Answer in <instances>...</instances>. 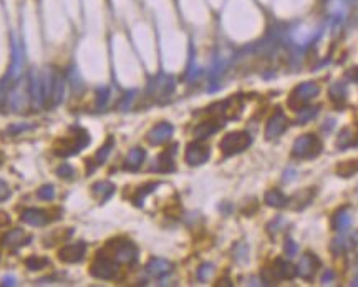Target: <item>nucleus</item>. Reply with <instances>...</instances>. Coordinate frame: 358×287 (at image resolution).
Instances as JSON below:
<instances>
[{
	"label": "nucleus",
	"instance_id": "nucleus-35",
	"mask_svg": "<svg viewBox=\"0 0 358 287\" xmlns=\"http://www.w3.org/2000/svg\"><path fill=\"white\" fill-rule=\"evenodd\" d=\"M32 125H25V123H20V125H12V127H9V131L10 135H18V133H22L25 130H30Z\"/></svg>",
	"mask_w": 358,
	"mask_h": 287
},
{
	"label": "nucleus",
	"instance_id": "nucleus-24",
	"mask_svg": "<svg viewBox=\"0 0 358 287\" xmlns=\"http://www.w3.org/2000/svg\"><path fill=\"white\" fill-rule=\"evenodd\" d=\"M113 146H115V138H113V136H110V138H108V141L104 143V145L101 146V148L96 151L95 158L91 159V163H93V168H96L98 165H101V163H104V161H107V158L110 156L111 150H113Z\"/></svg>",
	"mask_w": 358,
	"mask_h": 287
},
{
	"label": "nucleus",
	"instance_id": "nucleus-8",
	"mask_svg": "<svg viewBox=\"0 0 358 287\" xmlns=\"http://www.w3.org/2000/svg\"><path fill=\"white\" fill-rule=\"evenodd\" d=\"M297 274V268H293V264H290L285 259H276L272 264V268L264 269L262 277L265 282H276L277 279H292Z\"/></svg>",
	"mask_w": 358,
	"mask_h": 287
},
{
	"label": "nucleus",
	"instance_id": "nucleus-29",
	"mask_svg": "<svg viewBox=\"0 0 358 287\" xmlns=\"http://www.w3.org/2000/svg\"><path fill=\"white\" fill-rule=\"evenodd\" d=\"M317 110L319 108H302V110H299L300 111V113H299V116H297V123L299 125H304V123H307V121H310L312 120V118L315 116V115H317Z\"/></svg>",
	"mask_w": 358,
	"mask_h": 287
},
{
	"label": "nucleus",
	"instance_id": "nucleus-21",
	"mask_svg": "<svg viewBox=\"0 0 358 287\" xmlns=\"http://www.w3.org/2000/svg\"><path fill=\"white\" fill-rule=\"evenodd\" d=\"M115 193V184L110 181H98L91 186V194L100 199V202H107Z\"/></svg>",
	"mask_w": 358,
	"mask_h": 287
},
{
	"label": "nucleus",
	"instance_id": "nucleus-38",
	"mask_svg": "<svg viewBox=\"0 0 358 287\" xmlns=\"http://www.w3.org/2000/svg\"><path fill=\"white\" fill-rule=\"evenodd\" d=\"M285 253L289 254V256H293V254L297 253V246H296V244H293L290 239L285 242Z\"/></svg>",
	"mask_w": 358,
	"mask_h": 287
},
{
	"label": "nucleus",
	"instance_id": "nucleus-6",
	"mask_svg": "<svg viewBox=\"0 0 358 287\" xmlns=\"http://www.w3.org/2000/svg\"><path fill=\"white\" fill-rule=\"evenodd\" d=\"M322 151V141L315 135H302L293 143L292 155L296 158H315Z\"/></svg>",
	"mask_w": 358,
	"mask_h": 287
},
{
	"label": "nucleus",
	"instance_id": "nucleus-27",
	"mask_svg": "<svg viewBox=\"0 0 358 287\" xmlns=\"http://www.w3.org/2000/svg\"><path fill=\"white\" fill-rule=\"evenodd\" d=\"M158 186H159V183H151V184H146V186H143V188H139V190L136 191V194L133 196V202H135L136 206H141L146 196L151 194L154 190H156Z\"/></svg>",
	"mask_w": 358,
	"mask_h": 287
},
{
	"label": "nucleus",
	"instance_id": "nucleus-22",
	"mask_svg": "<svg viewBox=\"0 0 358 287\" xmlns=\"http://www.w3.org/2000/svg\"><path fill=\"white\" fill-rule=\"evenodd\" d=\"M29 241H30V237L24 241V231L22 229H12L7 234L2 236L0 244H2L4 248H13V246H25V244H29Z\"/></svg>",
	"mask_w": 358,
	"mask_h": 287
},
{
	"label": "nucleus",
	"instance_id": "nucleus-5",
	"mask_svg": "<svg viewBox=\"0 0 358 287\" xmlns=\"http://www.w3.org/2000/svg\"><path fill=\"white\" fill-rule=\"evenodd\" d=\"M111 259L118 264H135L138 261V248L131 241H111L108 244Z\"/></svg>",
	"mask_w": 358,
	"mask_h": 287
},
{
	"label": "nucleus",
	"instance_id": "nucleus-33",
	"mask_svg": "<svg viewBox=\"0 0 358 287\" xmlns=\"http://www.w3.org/2000/svg\"><path fill=\"white\" fill-rule=\"evenodd\" d=\"M348 218H345V214H342V209L339 213H336L335 216H333V226L336 228V229H343L348 224Z\"/></svg>",
	"mask_w": 358,
	"mask_h": 287
},
{
	"label": "nucleus",
	"instance_id": "nucleus-34",
	"mask_svg": "<svg viewBox=\"0 0 358 287\" xmlns=\"http://www.w3.org/2000/svg\"><path fill=\"white\" fill-rule=\"evenodd\" d=\"M108 100V90L107 88H100L96 93V108H101Z\"/></svg>",
	"mask_w": 358,
	"mask_h": 287
},
{
	"label": "nucleus",
	"instance_id": "nucleus-9",
	"mask_svg": "<svg viewBox=\"0 0 358 287\" xmlns=\"http://www.w3.org/2000/svg\"><path fill=\"white\" fill-rule=\"evenodd\" d=\"M29 93H30V101L33 103L35 108L45 107L44 78H41V73H38L37 70H32L30 75H29Z\"/></svg>",
	"mask_w": 358,
	"mask_h": 287
},
{
	"label": "nucleus",
	"instance_id": "nucleus-36",
	"mask_svg": "<svg viewBox=\"0 0 358 287\" xmlns=\"http://www.w3.org/2000/svg\"><path fill=\"white\" fill-rule=\"evenodd\" d=\"M7 198H10V188L5 181L0 179V201H5Z\"/></svg>",
	"mask_w": 358,
	"mask_h": 287
},
{
	"label": "nucleus",
	"instance_id": "nucleus-19",
	"mask_svg": "<svg viewBox=\"0 0 358 287\" xmlns=\"http://www.w3.org/2000/svg\"><path fill=\"white\" fill-rule=\"evenodd\" d=\"M174 88V81L171 76L161 75L158 76L156 83H151V90L154 96H170Z\"/></svg>",
	"mask_w": 358,
	"mask_h": 287
},
{
	"label": "nucleus",
	"instance_id": "nucleus-2",
	"mask_svg": "<svg viewBox=\"0 0 358 287\" xmlns=\"http://www.w3.org/2000/svg\"><path fill=\"white\" fill-rule=\"evenodd\" d=\"M44 78V87H45V107L55 108L63 101V93H65V81L63 76L57 72L47 70L41 73Z\"/></svg>",
	"mask_w": 358,
	"mask_h": 287
},
{
	"label": "nucleus",
	"instance_id": "nucleus-18",
	"mask_svg": "<svg viewBox=\"0 0 358 287\" xmlns=\"http://www.w3.org/2000/svg\"><path fill=\"white\" fill-rule=\"evenodd\" d=\"M320 268V261L313 254H305L297 268V272L304 279H312Z\"/></svg>",
	"mask_w": 358,
	"mask_h": 287
},
{
	"label": "nucleus",
	"instance_id": "nucleus-10",
	"mask_svg": "<svg viewBox=\"0 0 358 287\" xmlns=\"http://www.w3.org/2000/svg\"><path fill=\"white\" fill-rule=\"evenodd\" d=\"M85 253H87V244L83 241H76V242L63 246L58 253V259L61 262L75 264V262H80L81 259L85 257Z\"/></svg>",
	"mask_w": 358,
	"mask_h": 287
},
{
	"label": "nucleus",
	"instance_id": "nucleus-15",
	"mask_svg": "<svg viewBox=\"0 0 358 287\" xmlns=\"http://www.w3.org/2000/svg\"><path fill=\"white\" fill-rule=\"evenodd\" d=\"M29 100H30V93L29 90H25L22 87H15L9 93V105L13 111H24L27 107H29Z\"/></svg>",
	"mask_w": 358,
	"mask_h": 287
},
{
	"label": "nucleus",
	"instance_id": "nucleus-11",
	"mask_svg": "<svg viewBox=\"0 0 358 287\" xmlns=\"http://www.w3.org/2000/svg\"><path fill=\"white\" fill-rule=\"evenodd\" d=\"M210 156V151L206 145L201 143V139H196L194 143L187 145L186 148V163L191 166L204 165Z\"/></svg>",
	"mask_w": 358,
	"mask_h": 287
},
{
	"label": "nucleus",
	"instance_id": "nucleus-1",
	"mask_svg": "<svg viewBox=\"0 0 358 287\" xmlns=\"http://www.w3.org/2000/svg\"><path fill=\"white\" fill-rule=\"evenodd\" d=\"M72 135H68L65 138L58 139L55 143V155L57 156H73V155H78L81 150H85L87 146L90 145V135L83 130V128H72Z\"/></svg>",
	"mask_w": 358,
	"mask_h": 287
},
{
	"label": "nucleus",
	"instance_id": "nucleus-32",
	"mask_svg": "<svg viewBox=\"0 0 358 287\" xmlns=\"http://www.w3.org/2000/svg\"><path fill=\"white\" fill-rule=\"evenodd\" d=\"M57 174L60 178H65V179H72L75 176V168L72 165H67V163H63L58 170H57Z\"/></svg>",
	"mask_w": 358,
	"mask_h": 287
},
{
	"label": "nucleus",
	"instance_id": "nucleus-31",
	"mask_svg": "<svg viewBox=\"0 0 358 287\" xmlns=\"http://www.w3.org/2000/svg\"><path fill=\"white\" fill-rule=\"evenodd\" d=\"M214 274V265L213 264H202L198 271L199 281H209V277Z\"/></svg>",
	"mask_w": 358,
	"mask_h": 287
},
{
	"label": "nucleus",
	"instance_id": "nucleus-40",
	"mask_svg": "<svg viewBox=\"0 0 358 287\" xmlns=\"http://www.w3.org/2000/svg\"><path fill=\"white\" fill-rule=\"evenodd\" d=\"M9 216H7L5 213H0V226H5V224H9Z\"/></svg>",
	"mask_w": 358,
	"mask_h": 287
},
{
	"label": "nucleus",
	"instance_id": "nucleus-28",
	"mask_svg": "<svg viewBox=\"0 0 358 287\" xmlns=\"http://www.w3.org/2000/svg\"><path fill=\"white\" fill-rule=\"evenodd\" d=\"M358 171V161H345V163H342L339 168H336V173L342 174V176H352V174H355Z\"/></svg>",
	"mask_w": 358,
	"mask_h": 287
},
{
	"label": "nucleus",
	"instance_id": "nucleus-37",
	"mask_svg": "<svg viewBox=\"0 0 358 287\" xmlns=\"http://www.w3.org/2000/svg\"><path fill=\"white\" fill-rule=\"evenodd\" d=\"M330 95H332V100H339V98H343V88L342 85H335L330 90Z\"/></svg>",
	"mask_w": 358,
	"mask_h": 287
},
{
	"label": "nucleus",
	"instance_id": "nucleus-3",
	"mask_svg": "<svg viewBox=\"0 0 358 287\" xmlns=\"http://www.w3.org/2000/svg\"><path fill=\"white\" fill-rule=\"evenodd\" d=\"M90 274L96 279L111 281V279L118 276V262H115L110 256L104 254V251H100L96 254L95 261L90 265Z\"/></svg>",
	"mask_w": 358,
	"mask_h": 287
},
{
	"label": "nucleus",
	"instance_id": "nucleus-13",
	"mask_svg": "<svg viewBox=\"0 0 358 287\" xmlns=\"http://www.w3.org/2000/svg\"><path fill=\"white\" fill-rule=\"evenodd\" d=\"M173 125L170 123H159L156 125V127H153L150 131H148V135H146V139H148V143L153 145V146H156V145H163L166 143L167 139H170L173 136Z\"/></svg>",
	"mask_w": 358,
	"mask_h": 287
},
{
	"label": "nucleus",
	"instance_id": "nucleus-17",
	"mask_svg": "<svg viewBox=\"0 0 358 287\" xmlns=\"http://www.w3.org/2000/svg\"><path fill=\"white\" fill-rule=\"evenodd\" d=\"M176 148L178 146L174 145L171 148L164 150L156 159V165H154L153 170H156L159 173H170L174 170V155H176Z\"/></svg>",
	"mask_w": 358,
	"mask_h": 287
},
{
	"label": "nucleus",
	"instance_id": "nucleus-16",
	"mask_svg": "<svg viewBox=\"0 0 358 287\" xmlns=\"http://www.w3.org/2000/svg\"><path fill=\"white\" fill-rule=\"evenodd\" d=\"M173 271V264L166 259H159V257H154L151 261L146 264V272L153 277H164L167 276L170 272Z\"/></svg>",
	"mask_w": 358,
	"mask_h": 287
},
{
	"label": "nucleus",
	"instance_id": "nucleus-26",
	"mask_svg": "<svg viewBox=\"0 0 358 287\" xmlns=\"http://www.w3.org/2000/svg\"><path fill=\"white\" fill-rule=\"evenodd\" d=\"M25 265L29 271H41V269H45L47 265H50V261L41 256H30L25 259Z\"/></svg>",
	"mask_w": 358,
	"mask_h": 287
},
{
	"label": "nucleus",
	"instance_id": "nucleus-14",
	"mask_svg": "<svg viewBox=\"0 0 358 287\" xmlns=\"http://www.w3.org/2000/svg\"><path fill=\"white\" fill-rule=\"evenodd\" d=\"M20 219H22L25 224H29V226H38L40 228V226H45V224L50 222V216H48V213L44 211V209L29 208L22 213Z\"/></svg>",
	"mask_w": 358,
	"mask_h": 287
},
{
	"label": "nucleus",
	"instance_id": "nucleus-12",
	"mask_svg": "<svg viewBox=\"0 0 358 287\" xmlns=\"http://www.w3.org/2000/svg\"><path fill=\"white\" fill-rule=\"evenodd\" d=\"M287 125H289V121H287L285 115L280 110H277L267 121V127H265V138L276 139L277 136H280L287 130Z\"/></svg>",
	"mask_w": 358,
	"mask_h": 287
},
{
	"label": "nucleus",
	"instance_id": "nucleus-4",
	"mask_svg": "<svg viewBox=\"0 0 358 287\" xmlns=\"http://www.w3.org/2000/svg\"><path fill=\"white\" fill-rule=\"evenodd\" d=\"M252 143V138L247 131H234L226 135L219 143V148L226 156H233L244 151Z\"/></svg>",
	"mask_w": 358,
	"mask_h": 287
},
{
	"label": "nucleus",
	"instance_id": "nucleus-23",
	"mask_svg": "<svg viewBox=\"0 0 358 287\" xmlns=\"http://www.w3.org/2000/svg\"><path fill=\"white\" fill-rule=\"evenodd\" d=\"M144 156H146L144 150H141V148H133V150L128 153V156H126V159H124V170L136 171L138 168L143 165Z\"/></svg>",
	"mask_w": 358,
	"mask_h": 287
},
{
	"label": "nucleus",
	"instance_id": "nucleus-20",
	"mask_svg": "<svg viewBox=\"0 0 358 287\" xmlns=\"http://www.w3.org/2000/svg\"><path fill=\"white\" fill-rule=\"evenodd\" d=\"M222 125H224V123H222L221 120L202 121V123H199L198 127L194 128V136H196V139H206L207 136L213 135V133L219 131Z\"/></svg>",
	"mask_w": 358,
	"mask_h": 287
},
{
	"label": "nucleus",
	"instance_id": "nucleus-30",
	"mask_svg": "<svg viewBox=\"0 0 358 287\" xmlns=\"http://www.w3.org/2000/svg\"><path fill=\"white\" fill-rule=\"evenodd\" d=\"M37 198L41 199V201H52L55 198V188L52 184L41 186L40 190L37 191Z\"/></svg>",
	"mask_w": 358,
	"mask_h": 287
},
{
	"label": "nucleus",
	"instance_id": "nucleus-25",
	"mask_svg": "<svg viewBox=\"0 0 358 287\" xmlns=\"http://www.w3.org/2000/svg\"><path fill=\"white\" fill-rule=\"evenodd\" d=\"M265 202L272 208H284L287 206L289 199H287L279 190H270L269 193H265Z\"/></svg>",
	"mask_w": 358,
	"mask_h": 287
},
{
	"label": "nucleus",
	"instance_id": "nucleus-39",
	"mask_svg": "<svg viewBox=\"0 0 358 287\" xmlns=\"http://www.w3.org/2000/svg\"><path fill=\"white\" fill-rule=\"evenodd\" d=\"M2 285H15V277H4Z\"/></svg>",
	"mask_w": 358,
	"mask_h": 287
},
{
	"label": "nucleus",
	"instance_id": "nucleus-7",
	"mask_svg": "<svg viewBox=\"0 0 358 287\" xmlns=\"http://www.w3.org/2000/svg\"><path fill=\"white\" fill-rule=\"evenodd\" d=\"M319 92H320V88H319L317 83H313V81L300 83V85L290 93V98H289L290 108L297 110V111L302 110L308 101L313 100V98L319 95Z\"/></svg>",
	"mask_w": 358,
	"mask_h": 287
}]
</instances>
